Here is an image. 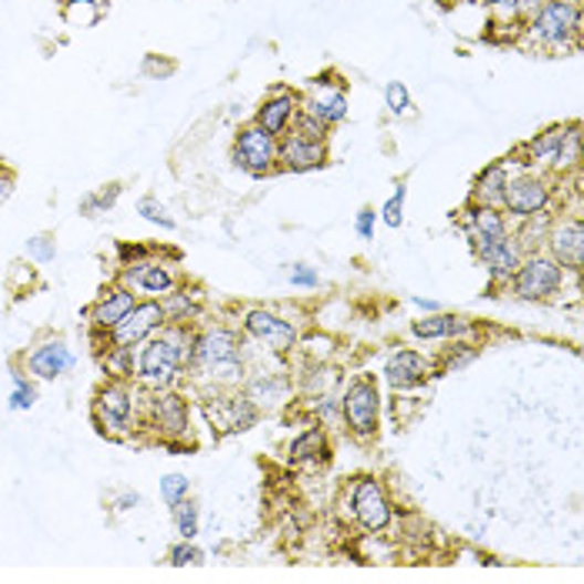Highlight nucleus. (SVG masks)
<instances>
[{
	"instance_id": "47",
	"label": "nucleus",
	"mask_w": 584,
	"mask_h": 584,
	"mask_svg": "<svg viewBox=\"0 0 584 584\" xmlns=\"http://www.w3.org/2000/svg\"><path fill=\"white\" fill-rule=\"evenodd\" d=\"M478 4H484V8H494V4H501V0H478Z\"/></svg>"
},
{
	"instance_id": "45",
	"label": "nucleus",
	"mask_w": 584,
	"mask_h": 584,
	"mask_svg": "<svg viewBox=\"0 0 584 584\" xmlns=\"http://www.w3.org/2000/svg\"><path fill=\"white\" fill-rule=\"evenodd\" d=\"M134 504H140V494H121V498H117V508H121V511H127V508H134Z\"/></svg>"
},
{
	"instance_id": "1",
	"label": "nucleus",
	"mask_w": 584,
	"mask_h": 584,
	"mask_svg": "<svg viewBox=\"0 0 584 584\" xmlns=\"http://www.w3.org/2000/svg\"><path fill=\"white\" fill-rule=\"evenodd\" d=\"M187 371L194 374V380L205 384L208 392H234V387L244 384L248 367H244V347H241V334L218 324L208 331L194 334V347H190V361Z\"/></svg>"
},
{
	"instance_id": "27",
	"label": "nucleus",
	"mask_w": 584,
	"mask_h": 584,
	"mask_svg": "<svg viewBox=\"0 0 584 584\" xmlns=\"http://www.w3.org/2000/svg\"><path fill=\"white\" fill-rule=\"evenodd\" d=\"M160 304H164V314H167V321H170V324H190L194 317L201 314L205 298H201V291H198V288L177 284L170 294H164V298H160Z\"/></svg>"
},
{
	"instance_id": "38",
	"label": "nucleus",
	"mask_w": 584,
	"mask_h": 584,
	"mask_svg": "<svg viewBox=\"0 0 584 584\" xmlns=\"http://www.w3.org/2000/svg\"><path fill=\"white\" fill-rule=\"evenodd\" d=\"M137 215H140L144 221L164 228V231H174V218L167 215V208H164L157 198H140V201H137Z\"/></svg>"
},
{
	"instance_id": "41",
	"label": "nucleus",
	"mask_w": 584,
	"mask_h": 584,
	"mask_svg": "<svg viewBox=\"0 0 584 584\" xmlns=\"http://www.w3.org/2000/svg\"><path fill=\"white\" fill-rule=\"evenodd\" d=\"M288 131L298 134V137H307V140H327V127H324L321 121L307 117L304 111H298V117H294V124H291Z\"/></svg>"
},
{
	"instance_id": "30",
	"label": "nucleus",
	"mask_w": 584,
	"mask_h": 584,
	"mask_svg": "<svg viewBox=\"0 0 584 584\" xmlns=\"http://www.w3.org/2000/svg\"><path fill=\"white\" fill-rule=\"evenodd\" d=\"M104 14V0H64V21L74 28H94Z\"/></svg>"
},
{
	"instance_id": "19",
	"label": "nucleus",
	"mask_w": 584,
	"mask_h": 584,
	"mask_svg": "<svg viewBox=\"0 0 584 584\" xmlns=\"http://www.w3.org/2000/svg\"><path fill=\"white\" fill-rule=\"evenodd\" d=\"M327 164V140H307L298 134H281L278 144V170L284 174H307Z\"/></svg>"
},
{
	"instance_id": "15",
	"label": "nucleus",
	"mask_w": 584,
	"mask_h": 584,
	"mask_svg": "<svg viewBox=\"0 0 584 584\" xmlns=\"http://www.w3.org/2000/svg\"><path fill=\"white\" fill-rule=\"evenodd\" d=\"M461 228H465V234H468V241H471V248H474V258H481L491 244H498L501 238L511 234L508 218H504L501 208L474 205V201L461 211Z\"/></svg>"
},
{
	"instance_id": "39",
	"label": "nucleus",
	"mask_w": 584,
	"mask_h": 584,
	"mask_svg": "<svg viewBox=\"0 0 584 584\" xmlns=\"http://www.w3.org/2000/svg\"><path fill=\"white\" fill-rule=\"evenodd\" d=\"M187 494H190V481H187V474H164V478H160V498H164L167 508H174V504L184 501Z\"/></svg>"
},
{
	"instance_id": "10",
	"label": "nucleus",
	"mask_w": 584,
	"mask_h": 584,
	"mask_svg": "<svg viewBox=\"0 0 584 584\" xmlns=\"http://www.w3.org/2000/svg\"><path fill=\"white\" fill-rule=\"evenodd\" d=\"M347 504H351V518L364 531L380 534L392 528L395 508H392V501H387V491L377 478H357L347 491Z\"/></svg>"
},
{
	"instance_id": "20",
	"label": "nucleus",
	"mask_w": 584,
	"mask_h": 584,
	"mask_svg": "<svg viewBox=\"0 0 584 584\" xmlns=\"http://www.w3.org/2000/svg\"><path fill=\"white\" fill-rule=\"evenodd\" d=\"M428 377H431V361L411 347H398L384 361V380L392 384L395 392H411V387L425 384Z\"/></svg>"
},
{
	"instance_id": "16",
	"label": "nucleus",
	"mask_w": 584,
	"mask_h": 584,
	"mask_svg": "<svg viewBox=\"0 0 584 584\" xmlns=\"http://www.w3.org/2000/svg\"><path fill=\"white\" fill-rule=\"evenodd\" d=\"M548 254L571 274H581L584 268V221L574 215V218H561V221H551V231H548Z\"/></svg>"
},
{
	"instance_id": "11",
	"label": "nucleus",
	"mask_w": 584,
	"mask_h": 584,
	"mask_svg": "<svg viewBox=\"0 0 584 584\" xmlns=\"http://www.w3.org/2000/svg\"><path fill=\"white\" fill-rule=\"evenodd\" d=\"M278 144H281V137L268 134L261 124L251 121L248 127L238 131L231 157H234V164H238L241 170H248L251 177H268V174L278 170Z\"/></svg>"
},
{
	"instance_id": "23",
	"label": "nucleus",
	"mask_w": 584,
	"mask_h": 584,
	"mask_svg": "<svg viewBox=\"0 0 584 584\" xmlns=\"http://www.w3.org/2000/svg\"><path fill=\"white\" fill-rule=\"evenodd\" d=\"M415 337L421 341H468L478 327L471 317H461V314H441V311H431L425 317H418L411 324Z\"/></svg>"
},
{
	"instance_id": "36",
	"label": "nucleus",
	"mask_w": 584,
	"mask_h": 584,
	"mask_svg": "<svg viewBox=\"0 0 584 584\" xmlns=\"http://www.w3.org/2000/svg\"><path fill=\"white\" fill-rule=\"evenodd\" d=\"M481 351L471 344V341H455V347H448L445 351V357H441V374H448V371H461L465 364H471L474 357H478Z\"/></svg>"
},
{
	"instance_id": "6",
	"label": "nucleus",
	"mask_w": 584,
	"mask_h": 584,
	"mask_svg": "<svg viewBox=\"0 0 584 584\" xmlns=\"http://www.w3.org/2000/svg\"><path fill=\"white\" fill-rule=\"evenodd\" d=\"M564 281H567V271L548 251H531V254H524L521 268L514 271V278L508 284L518 301L541 304V301H551L554 294H561Z\"/></svg>"
},
{
	"instance_id": "12",
	"label": "nucleus",
	"mask_w": 584,
	"mask_h": 584,
	"mask_svg": "<svg viewBox=\"0 0 584 584\" xmlns=\"http://www.w3.org/2000/svg\"><path fill=\"white\" fill-rule=\"evenodd\" d=\"M301 111L314 121H321L327 131L337 127L347 117V87L337 74H321L311 81V87L301 94Z\"/></svg>"
},
{
	"instance_id": "46",
	"label": "nucleus",
	"mask_w": 584,
	"mask_h": 584,
	"mask_svg": "<svg viewBox=\"0 0 584 584\" xmlns=\"http://www.w3.org/2000/svg\"><path fill=\"white\" fill-rule=\"evenodd\" d=\"M415 304H418L421 311H428V314H431V311H438V304H435V301H425V298H415Z\"/></svg>"
},
{
	"instance_id": "34",
	"label": "nucleus",
	"mask_w": 584,
	"mask_h": 584,
	"mask_svg": "<svg viewBox=\"0 0 584 584\" xmlns=\"http://www.w3.org/2000/svg\"><path fill=\"white\" fill-rule=\"evenodd\" d=\"M405 205H408V187H405V180H401V184H395V194H392V198L384 201V208L377 211L380 221H384L387 228H401V225H405Z\"/></svg>"
},
{
	"instance_id": "25",
	"label": "nucleus",
	"mask_w": 584,
	"mask_h": 584,
	"mask_svg": "<svg viewBox=\"0 0 584 584\" xmlns=\"http://www.w3.org/2000/svg\"><path fill=\"white\" fill-rule=\"evenodd\" d=\"M137 301H140V298H137L127 284L107 288V291L97 298V304L91 307V327H94V331H111Z\"/></svg>"
},
{
	"instance_id": "29",
	"label": "nucleus",
	"mask_w": 584,
	"mask_h": 584,
	"mask_svg": "<svg viewBox=\"0 0 584 584\" xmlns=\"http://www.w3.org/2000/svg\"><path fill=\"white\" fill-rule=\"evenodd\" d=\"M244 395L258 405V411L278 408V405L288 398V380H284V377H274V374H261V377L248 380Z\"/></svg>"
},
{
	"instance_id": "28",
	"label": "nucleus",
	"mask_w": 584,
	"mask_h": 584,
	"mask_svg": "<svg viewBox=\"0 0 584 584\" xmlns=\"http://www.w3.org/2000/svg\"><path fill=\"white\" fill-rule=\"evenodd\" d=\"M288 455H291L294 465H327V455H331V448H327V431H324L321 425L307 428L304 435H298V438L291 441Z\"/></svg>"
},
{
	"instance_id": "9",
	"label": "nucleus",
	"mask_w": 584,
	"mask_h": 584,
	"mask_svg": "<svg viewBox=\"0 0 584 584\" xmlns=\"http://www.w3.org/2000/svg\"><path fill=\"white\" fill-rule=\"evenodd\" d=\"M144 428L157 431L160 445L177 448L184 441H190V411L187 401L180 395L167 392H154V398L144 405Z\"/></svg>"
},
{
	"instance_id": "22",
	"label": "nucleus",
	"mask_w": 584,
	"mask_h": 584,
	"mask_svg": "<svg viewBox=\"0 0 584 584\" xmlns=\"http://www.w3.org/2000/svg\"><path fill=\"white\" fill-rule=\"evenodd\" d=\"M74 367V354L64 337H44L31 354H28V371L41 380H58Z\"/></svg>"
},
{
	"instance_id": "18",
	"label": "nucleus",
	"mask_w": 584,
	"mask_h": 584,
	"mask_svg": "<svg viewBox=\"0 0 584 584\" xmlns=\"http://www.w3.org/2000/svg\"><path fill=\"white\" fill-rule=\"evenodd\" d=\"M121 278H124V284H127L131 291L147 294V298H157V301L177 288L174 268H170L167 261H157V258H147V254L137 258V261H131V264H124Z\"/></svg>"
},
{
	"instance_id": "14",
	"label": "nucleus",
	"mask_w": 584,
	"mask_h": 584,
	"mask_svg": "<svg viewBox=\"0 0 584 584\" xmlns=\"http://www.w3.org/2000/svg\"><path fill=\"white\" fill-rule=\"evenodd\" d=\"M208 418L221 435H241L258 425L261 411L241 387H234V392H218L208 398Z\"/></svg>"
},
{
	"instance_id": "26",
	"label": "nucleus",
	"mask_w": 584,
	"mask_h": 584,
	"mask_svg": "<svg viewBox=\"0 0 584 584\" xmlns=\"http://www.w3.org/2000/svg\"><path fill=\"white\" fill-rule=\"evenodd\" d=\"M508 177H511V167H508L504 160L488 164V167L474 177L471 201H474V205H491V208H498V205H501V194H504V187H508Z\"/></svg>"
},
{
	"instance_id": "8",
	"label": "nucleus",
	"mask_w": 584,
	"mask_h": 584,
	"mask_svg": "<svg viewBox=\"0 0 584 584\" xmlns=\"http://www.w3.org/2000/svg\"><path fill=\"white\" fill-rule=\"evenodd\" d=\"M551 198H554V184L551 177L544 174H534L531 167L528 170H518L508 177V187L501 194V211L504 218L511 221H528L534 215H544L551 208Z\"/></svg>"
},
{
	"instance_id": "40",
	"label": "nucleus",
	"mask_w": 584,
	"mask_h": 584,
	"mask_svg": "<svg viewBox=\"0 0 584 584\" xmlns=\"http://www.w3.org/2000/svg\"><path fill=\"white\" fill-rule=\"evenodd\" d=\"M28 258L38 261V264H51L58 258V244H54V234H34L28 241Z\"/></svg>"
},
{
	"instance_id": "42",
	"label": "nucleus",
	"mask_w": 584,
	"mask_h": 584,
	"mask_svg": "<svg viewBox=\"0 0 584 584\" xmlns=\"http://www.w3.org/2000/svg\"><path fill=\"white\" fill-rule=\"evenodd\" d=\"M288 281H291L294 288H317V284H321L317 271L307 268V264H291V268H288Z\"/></svg>"
},
{
	"instance_id": "13",
	"label": "nucleus",
	"mask_w": 584,
	"mask_h": 584,
	"mask_svg": "<svg viewBox=\"0 0 584 584\" xmlns=\"http://www.w3.org/2000/svg\"><path fill=\"white\" fill-rule=\"evenodd\" d=\"M164 324H167L164 304H160L157 298H147V301H137V304L107 331V341H111V347H137V344H144L150 334H157Z\"/></svg>"
},
{
	"instance_id": "35",
	"label": "nucleus",
	"mask_w": 584,
	"mask_h": 584,
	"mask_svg": "<svg viewBox=\"0 0 584 584\" xmlns=\"http://www.w3.org/2000/svg\"><path fill=\"white\" fill-rule=\"evenodd\" d=\"M167 564L170 567H201L205 564V551L194 544V541H177L170 551H167Z\"/></svg>"
},
{
	"instance_id": "31",
	"label": "nucleus",
	"mask_w": 584,
	"mask_h": 584,
	"mask_svg": "<svg viewBox=\"0 0 584 584\" xmlns=\"http://www.w3.org/2000/svg\"><path fill=\"white\" fill-rule=\"evenodd\" d=\"M121 184L114 180V184H104V187H97L94 194H87V198L81 201V215L84 218H101V215H107L114 205H117V198H121Z\"/></svg>"
},
{
	"instance_id": "32",
	"label": "nucleus",
	"mask_w": 584,
	"mask_h": 584,
	"mask_svg": "<svg viewBox=\"0 0 584 584\" xmlns=\"http://www.w3.org/2000/svg\"><path fill=\"white\" fill-rule=\"evenodd\" d=\"M170 514H174V528H177V534H180L184 541L198 538V531H201V514H198V504H194L190 498L177 501V504L170 508Z\"/></svg>"
},
{
	"instance_id": "4",
	"label": "nucleus",
	"mask_w": 584,
	"mask_h": 584,
	"mask_svg": "<svg viewBox=\"0 0 584 584\" xmlns=\"http://www.w3.org/2000/svg\"><path fill=\"white\" fill-rule=\"evenodd\" d=\"M518 154H524V167L541 164L551 174H564L574 170L581 160V124L567 121V124H551L548 131H541L534 140L521 144Z\"/></svg>"
},
{
	"instance_id": "37",
	"label": "nucleus",
	"mask_w": 584,
	"mask_h": 584,
	"mask_svg": "<svg viewBox=\"0 0 584 584\" xmlns=\"http://www.w3.org/2000/svg\"><path fill=\"white\" fill-rule=\"evenodd\" d=\"M384 104H387V111H392L395 117H408L411 114V91L401 84V81H392L384 87Z\"/></svg>"
},
{
	"instance_id": "3",
	"label": "nucleus",
	"mask_w": 584,
	"mask_h": 584,
	"mask_svg": "<svg viewBox=\"0 0 584 584\" xmlns=\"http://www.w3.org/2000/svg\"><path fill=\"white\" fill-rule=\"evenodd\" d=\"M521 34L551 54L577 48L581 38V4L577 0H541V8L524 21Z\"/></svg>"
},
{
	"instance_id": "43",
	"label": "nucleus",
	"mask_w": 584,
	"mask_h": 584,
	"mask_svg": "<svg viewBox=\"0 0 584 584\" xmlns=\"http://www.w3.org/2000/svg\"><path fill=\"white\" fill-rule=\"evenodd\" d=\"M374 225H377V211L374 208H361L354 218V231L361 241H374Z\"/></svg>"
},
{
	"instance_id": "33",
	"label": "nucleus",
	"mask_w": 584,
	"mask_h": 584,
	"mask_svg": "<svg viewBox=\"0 0 584 584\" xmlns=\"http://www.w3.org/2000/svg\"><path fill=\"white\" fill-rule=\"evenodd\" d=\"M14 392H11V401H8V408L11 411H31L34 405H38V387H34V380L24 374V371H18L14 367Z\"/></svg>"
},
{
	"instance_id": "7",
	"label": "nucleus",
	"mask_w": 584,
	"mask_h": 584,
	"mask_svg": "<svg viewBox=\"0 0 584 584\" xmlns=\"http://www.w3.org/2000/svg\"><path fill=\"white\" fill-rule=\"evenodd\" d=\"M341 421L357 441L377 438L380 428V392L377 380L361 374L347 384V392L341 395Z\"/></svg>"
},
{
	"instance_id": "44",
	"label": "nucleus",
	"mask_w": 584,
	"mask_h": 584,
	"mask_svg": "<svg viewBox=\"0 0 584 584\" xmlns=\"http://www.w3.org/2000/svg\"><path fill=\"white\" fill-rule=\"evenodd\" d=\"M14 187H18V174H14L8 164H0V205H8V201H11Z\"/></svg>"
},
{
	"instance_id": "5",
	"label": "nucleus",
	"mask_w": 584,
	"mask_h": 584,
	"mask_svg": "<svg viewBox=\"0 0 584 584\" xmlns=\"http://www.w3.org/2000/svg\"><path fill=\"white\" fill-rule=\"evenodd\" d=\"M91 415H94V425L104 438L127 441L134 435V421H137V398L131 392V384L117 380V377L101 384V392L94 395V405H91Z\"/></svg>"
},
{
	"instance_id": "17",
	"label": "nucleus",
	"mask_w": 584,
	"mask_h": 584,
	"mask_svg": "<svg viewBox=\"0 0 584 584\" xmlns=\"http://www.w3.org/2000/svg\"><path fill=\"white\" fill-rule=\"evenodd\" d=\"M241 327H244L248 337H254L258 344H268L274 354H288L298 344V327L291 321H284L281 314L268 311V307L248 311L244 321H241Z\"/></svg>"
},
{
	"instance_id": "2",
	"label": "nucleus",
	"mask_w": 584,
	"mask_h": 584,
	"mask_svg": "<svg viewBox=\"0 0 584 584\" xmlns=\"http://www.w3.org/2000/svg\"><path fill=\"white\" fill-rule=\"evenodd\" d=\"M194 334L190 324H164L157 334H150L144 344L134 347V380L144 387V392H167L174 387L190 361V347H194Z\"/></svg>"
},
{
	"instance_id": "24",
	"label": "nucleus",
	"mask_w": 584,
	"mask_h": 584,
	"mask_svg": "<svg viewBox=\"0 0 584 584\" xmlns=\"http://www.w3.org/2000/svg\"><path fill=\"white\" fill-rule=\"evenodd\" d=\"M478 261L488 268V278H491V284L498 288V284H508V281L514 278V271H518L521 261H524V251H521L518 238L508 234V238H501L498 244H491Z\"/></svg>"
},
{
	"instance_id": "21",
	"label": "nucleus",
	"mask_w": 584,
	"mask_h": 584,
	"mask_svg": "<svg viewBox=\"0 0 584 584\" xmlns=\"http://www.w3.org/2000/svg\"><path fill=\"white\" fill-rule=\"evenodd\" d=\"M298 111H301V94H294V91H288V87H274V91L261 101V107H258V114H254V124H261L268 134L281 137V134H288V127L294 124Z\"/></svg>"
}]
</instances>
